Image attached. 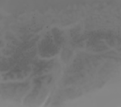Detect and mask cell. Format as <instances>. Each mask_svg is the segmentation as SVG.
I'll use <instances>...</instances> for the list:
<instances>
[{"mask_svg":"<svg viewBox=\"0 0 121 107\" xmlns=\"http://www.w3.org/2000/svg\"><path fill=\"white\" fill-rule=\"evenodd\" d=\"M39 50L44 56H48L56 54L58 48L52 42V40L49 36H47L45 40H44L39 45Z\"/></svg>","mask_w":121,"mask_h":107,"instance_id":"6da1fadb","label":"cell"},{"mask_svg":"<svg viewBox=\"0 0 121 107\" xmlns=\"http://www.w3.org/2000/svg\"><path fill=\"white\" fill-rule=\"evenodd\" d=\"M54 31H53L52 32L54 35L55 42L58 45H61L62 44V42L63 41V37L62 36V33L57 28H54Z\"/></svg>","mask_w":121,"mask_h":107,"instance_id":"7a4b0ae2","label":"cell"},{"mask_svg":"<svg viewBox=\"0 0 121 107\" xmlns=\"http://www.w3.org/2000/svg\"><path fill=\"white\" fill-rule=\"evenodd\" d=\"M71 54V51L69 49H66L64 50L63 52L62 53V58H63L64 61H69Z\"/></svg>","mask_w":121,"mask_h":107,"instance_id":"3957f363","label":"cell"}]
</instances>
